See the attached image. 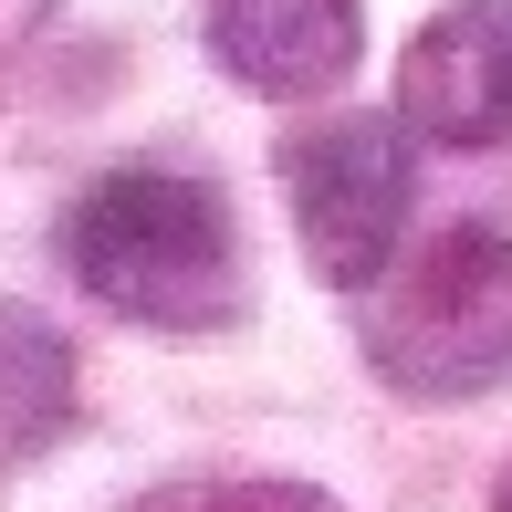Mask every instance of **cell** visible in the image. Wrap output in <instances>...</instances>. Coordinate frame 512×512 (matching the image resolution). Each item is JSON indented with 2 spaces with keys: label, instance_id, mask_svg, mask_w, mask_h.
<instances>
[{
  "label": "cell",
  "instance_id": "1",
  "mask_svg": "<svg viewBox=\"0 0 512 512\" xmlns=\"http://www.w3.org/2000/svg\"><path fill=\"white\" fill-rule=\"evenodd\" d=\"M63 272L95 293L105 314L157 324V335H230L251 314V241L230 199L199 168L168 157H126L63 209Z\"/></svg>",
  "mask_w": 512,
  "mask_h": 512
},
{
  "label": "cell",
  "instance_id": "2",
  "mask_svg": "<svg viewBox=\"0 0 512 512\" xmlns=\"http://www.w3.org/2000/svg\"><path fill=\"white\" fill-rule=\"evenodd\" d=\"M356 345L366 377L418 408H471L512 387V209H471L398 251L356 293Z\"/></svg>",
  "mask_w": 512,
  "mask_h": 512
},
{
  "label": "cell",
  "instance_id": "3",
  "mask_svg": "<svg viewBox=\"0 0 512 512\" xmlns=\"http://www.w3.org/2000/svg\"><path fill=\"white\" fill-rule=\"evenodd\" d=\"M283 209L304 230L314 283L366 293L408 251L418 147L398 136V115H377V105H324V115H304L283 136Z\"/></svg>",
  "mask_w": 512,
  "mask_h": 512
},
{
  "label": "cell",
  "instance_id": "4",
  "mask_svg": "<svg viewBox=\"0 0 512 512\" xmlns=\"http://www.w3.org/2000/svg\"><path fill=\"white\" fill-rule=\"evenodd\" d=\"M398 136L450 157L512 147V0H439L398 53Z\"/></svg>",
  "mask_w": 512,
  "mask_h": 512
},
{
  "label": "cell",
  "instance_id": "5",
  "mask_svg": "<svg viewBox=\"0 0 512 512\" xmlns=\"http://www.w3.org/2000/svg\"><path fill=\"white\" fill-rule=\"evenodd\" d=\"M199 42L241 95L314 105L356 74L366 53V0H199Z\"/></svg>",
  "mask_w": 512,
  "mask_h": 512
},
{
  "label": "cell",
  "instance_id": "6",
  "mask_svg": "<svg viewBox=\"0 0 512 512\" xmlns=\"http://www.w3.org/2000/svg\"><path fill=\"white\" fill-rule=\"evenodd\" d=\"M84 408V356L42 304H0V471L42 460Z\"/></svg>",
  "mask_w": 512,
  "mask_h": 512
},
{
  "label": "cell",
  "instance_id": "7",
  "mask_svg": "<svg viewBox=\"0 0 512 512\" xmlns=\"http://www.w3.org/2000/svg\"><path fill=\"white\" fill-rule=\"evenodd\" d=\"M126 512H345V502L314 492V481L251 471V481H168V492H147V502H126Z\"/></svg>",
  "mask_w": 512,
  "mask_h": 512
},
{
  "label": "cell",
  "instance_id": "8",
  "mask_svg": "<svg viewBox=\"0 0 512 512\" xmlns=\"http://www.w3.org/2000/svg\"><path fill=\"white\" fill-rule=\"evenodd\" d=\"M492 512H512V471H502V492H492Z\"/></svg>",
  "mask_w": 512,
  "mask_h": 512
}]
</instances>
